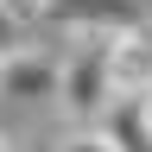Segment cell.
<instances>
[{
    "mask_svg": "<svg viewBox=\"0 0 152 152\" xmlns=\"http://www.w3.org/2000/svg\"><path fill=\"white\" fill-rule=\"evenodd\" d=\"M114 102L108 89V32H83V45L70 57H57V108L76 121H95Z\"/></svg>",
    "mask_w": 152,
    "mask_h": 152,
    "instance_id": "6da1fadb",
    "label": "cell"
},
{
    "mask_svg": "<svg viewBox=\"0 0 152 152\" xmlns=\"http://www.w3.org/2000/svg\"><path fill=\"white\" fill-rule=\"evenodd\" d=\"M0 152H13V146H7V133H0Z\"/></svg>",
    "mask_w": 152,
    "mask_h": 152,
    "instance_id": "9c48e42d",
    "label": "cell"
},
{
    "mask_svg": "<svg viewBox=\"0 0 152 152\" xmlns=\"http://www.w3.org/2000/svg\"><path fill=\"white\" fill-rule=\"evenodd\" d=\"M0 95L13 102H57V57L38 45H19L13 57H0Z\"/></svg>",
    "mask_w": 152,
    "mask_h": 152,
    "instance_id": "7a4b0ae2",
    "label": "cell"
},
{
    "mask_svg": "<svg viewBox=\"0 0 152 152\" xmlns=\"http://www.w3.org/2000/svg\"><path fill=\"white\" fill-rule=\"evenodd\" d=\"M108 89H114V102H140L152 89V51L133 26L108 32Z\"/></svg>",
    "mask_w": 152,
    "mask_h": 152,
    "instance_id": "3957f363",
    "label": "cell"
},
{
    "mask_svg": "<svg viewBox=\"0 0 152 152\" xmlns=\"http://www.w3.org/2000/svg\"><path fill=\"white\" fill-rule=\"evenodd\" d=\"M133 32H140V38H146V51H152V13H140V19H133Z\"/></svg>",
    "mask_w": 152,
    "mask_h": 152,
    "instance_id": "52a82bcc",
    "label": "cell"
},
{
    "mask_svg": "<svg viewBox=\"0 0 152 152\" xmlns=\"http://www.w3.org/2000/svg\"><path fill=\"white\" fill-rule=\"evenodd\" d=\"M45 19H64L76 32H121L140 19L133 0H45Z\"/></svg>",
    "mask_w": 152,
    "mask_h": 152,
    "instance_id": "277c9868",
    "label": "cell"
},
{
    "mask_svg": "<svg viewBox=\"0 0 152 152\" xmlns=\"http://www.w3.org/2000/svg\"><path fill=\"white\" fill-rule=\"evenodd\" d=\"M140 114H146V127H152V89H146V95H140Z\"/></svg>",
    "mask_w": 152,
    "mask_h": 152,
    "instance_id": "ba28073f",
    "label": "cell"
},
{
    "mask_svg": "<svg viewBox=\"0 0 152 152\" xmlns=\"http://www.w3.org/2000/svg\"><path fill=\"white\" fill-rule=\"evenodd\" d=\"M57 152H114V146H108V133H102V127H83V133H70Z\"/></svg>",
    "mask_w": 152,
    "mask_h": 152,
    "instance_id": "8992f818",
    "label": "cell"
},
{
    "mask_svg": "<svg viewBox=\"0 0 152 152\" xmlns=\"http://www.w3.org/2000/svg\"><path fill=\"white\" fill-rule=\"evenodd\" d=\"M108 114V146L114 152H152V127H146V114H140V102H108L102 108Z\"/></svg>",
    "mask_w": 152,
    "mask_h": 152,
    "instance_id": "5b68a950",
    "label": "cell"
}]
</instances>
